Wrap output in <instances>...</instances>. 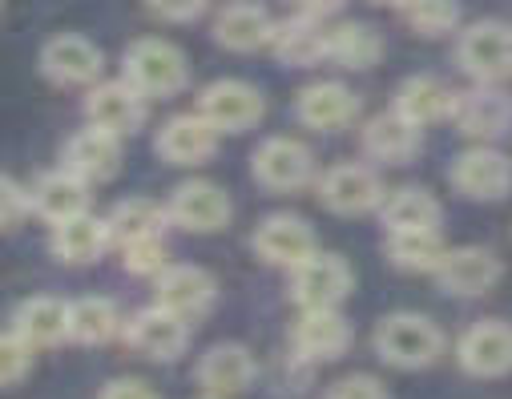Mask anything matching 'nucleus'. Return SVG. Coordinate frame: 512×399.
I'll return each mask as SVG.
<instances>
[{"mask_svg":"<svg viewBox=\"0 0 512 399\" xmlns=\"http://www.w3.org/2000/svg\"><path fill=\"white\" fill-rule=\"evenodd\" d=\"M351 291H355V271H351V262L343 254L315 250L307 262H299L291 271V303L299 311L343 307Z\"/></svg>","mask_w":512,"mask_h":399,"instance_id":"5","label":"nucleus"},{"mask_svg":"<svg viewBox=\"0 0 512 399\" xmlns=\"http://www.w3.org/2000/svg\"><path fill=\"white\" fill-rule=\"evenodd\" d=\"M448 182L468 202H504L512 194V158L496 146H468L452 158Z\"/></svg>","mask_w":512,"mask_h":399,"instance_id":"11","label":"nucleus"},{"mask_svg":"<svg viewBox=\"0 0 512 399\" xmlns=\"http://www.w3.org/2000/svg\"><path fill=\"white\" fill-rule=\"evenodd\" d=\"M371 347L396 371H428L432 363H440L448 339L436 319H428L420 311H392L375 323Z\"/></svg>","mask_w":512,"mask_h":399,"instance_id":"1","label":"nucleus"},{"mask_svg":"<svg viewBox=\"0 0 512 399\" xmlns=\"http://www.w3.org/2000/svg\"><path fill=\"white\" fill-rule=\"evenodd\" d=\"M150 117V101L125 81H97L85 89V121L113 133V138H130V133H138Z\"/></svg>","mask_w":512,"mask_h":399,"instance_id":"14","label":"nucleus"},{"mask_svg":"<svg viewBox=\"0 0 512 399\" xmlns=\"http://www.w3.org/2000/svg\"><path fill=\"white\" fill-rule=\"evenodd\" d=\"M375 214H379V222H383V230H388V234L392 230H440V222H444V206L424 186H396V190H388Z\"/></svg>","mask_w":512,"mask_h":399,"instance_id":"31","label":"nucleus"},{"mask_svg":"<svg viewBox=\"0 0 512 399\" xmlns=\"http://www.w3.org/2000/svg\"><path fill=\"white\" fill-rule=\"evenodd\" d=\"M448 121L456 125V133L464 142L496 146L512 129V97L504 93V85H472V89L456 93Z\"/></svg>","mask_w":512,"mask_h":399,"instance_id":"7","label":"nucleus"},{"mask_svg":"<svg viewBox=\"0 0 512 399\" xmlns=\"http://www.w3.org/2000/svg\"><path fill=\"white\" fill-rule=\"evenodd\" d=\"M250 250L259 254L267 266L295 271L299 262H307L319 250V234L299 214H267L259 226H254V234H250Z\"/></svg>","mask_w":512,"mask_h":399,"instance_id":"15","label":"nucleus"},{"mask_svg":"<svg viewBox=\"0 0 512 399\" xmlns=\"http://www.w3.org/2000/svg\"><path fill=\"white\" fill-rule=\"evenodd\" d=\"M194 113H202L218 133H246L267 117V97L259 85L238 81V77H222L198 93Z\"/></svg>","mask_w":512,"mask_h":399,"instance_id":"9","label":"nucleus"},{"mask_svg":"<svg viewBox=\"0 0 512 399\" xmlns=\"http://www.w3.org/2000/svg\"><path fill=\"white\" fill-rule=\"evenodd\" d=\"M121 266H125V275H134V279H158L170 266L166 238H146V242L121 246Z\"/></svg>","mask_w":512,"mask_h":399,"instance_id":"36","label":"nucleus"},{"mask_svg":"<svg viewBox=\"0 0 512 399\" xmlns=\"http://www.w3.org/2000/svg\"><path fill=\"white\" fill-rule=\"evenodd\" d=\"M295 117H299V125H307L315 133H335V129H347L359 121V97L343 81H315V85L299 89Z\"/></svg>","mask_w":512,"mask_h":399,"instance_id":"23","label":"nucleus"},{"mask_svg":"<svg viewBox=\"0 0 512 399\" xmlns=\"http://www.w3.org/2000/svg\"><path fill=\"white\" fill-rule=\"evenodd\" d=\"M444 254H448V242L440 230H392L383 238V258L404 275H436Z\"/></svg>","mask_w":512,"mask_h":399,"instance_id":"32","label":"nucleus"},{"mask_svg":"<svg viewBox=\"0 0 512 399\" xmlns=\"http://www.w3.org/2000/svg\"><path fill=\"white\" fill-rule=\"evenodd\" d=\"M154 303L166 307V311H174L186 323H198L218 303V279L206 271V266L170 262L166 271L154 279Z\"/></svg>","mask_w":512,"mask_h":399,"instance_id":"12","label":"nucleus"},{"mask_svg":"<svg viewBox=\"0 0 512 399\" xmlns=\"http://www.w3.org/2000/svg\"><path fill=\"white\" fill-rule=\"evenodd\" d=\"M359 150L367 162H379V166H412L424 154V129L404 121L396 109L375 113L359 129Z\"/></svg>","mask_w":512,"mask_h":399,"instance_id":"19","label":"nucleus"},{"mask_svg":"<svg viewBox=\"0 0 512 399\" xmlns=\"http://www.w3.org/2000/svg\"><path fill=\"white\" fill-rule=\"evenodd\" d=\"M218 142H222V133L202 113H178L154 133V154L166 166L190 170V166H206L218 154Z\"/></svg>","mask_w":512,"mask_h":399,"instance_id":"20","label":"nucleus"},{"mask_svg":"<svg viewBox=\"0 0 512 399\" xmlns=\"http://www.w3.org/2000/svg\"><path fill=\"white\" fill-rule=\"evenodd\" d=\"M452 105H456V89L436 77V73H416L408 81H400L396 97H392V109L412 121L416 129H428V125H440L452 117Z\"/></svg>","mask_w":512,"mask_h":399,"instance_id":"26","label":"nucleus"},{"mask_svg":"<svg viewBox=\"0 0 512 399\" xmlns=\"http://www.w3.org/2000/svg\"><path fill=\"white\" fill-rule=\"evenodd\" d=\"M351 343H355V327L339 307L299 311V319L291 323V351L307 363H335L351 351Z\"/></svg>","mask_w":512,"mask_h":399,"instance_id":"17","label":"nucleus"},{"mask_svg":"<svg viewBox=\"0 0 512 399\" xmlns=\"http://www.w3.org/2000/svg\"><path fill=\"white\" fill-rule=\"evenodd\" d=\"M456 65L472 85L512 81V25L508 21H472L456 37Z\"/></svg>","mask_w":512,"mask_h":399,"instance_id":"3","label":"nucleus"},{"mask_svg":"<svg viewBox=\"0 0 512 399\" xmlns=\"http://www.w3.org/2000/svg\"><path fill=\"white\" fill-rule=\"evenodd\" d=\"M194 399H222V395H210V391H202V395H194Z\"/></svg>","mask_w":512,"mask_h":399,"instance_id":"44","label":"nucleus"},{"mask_svg":"<svg viewBox=\"0 0 512 399\" xmlns=\"http://www.w3.org/2000/svg\"><path fill=\"white\" fill-rule=\"evenodd\" d=\"M456 363L472 379H504L512 375V323L480 319L456 343Z\"/></svg>","mask_w":512,"mask_h":399,"instance_id":"16","label":"nucleus"},{"mask_svg":"<svg viewBox=\"0 0 512 399\" xmlns=\"http://www.w3.org/2000/svg\"><path fill=\"white\" fill-rule=\"evenodd\" d=\"M371 5H379V9H400L404 0H371Z\"/></svg>","mask_w":512,"mask_h":399,"instance_id":"43","label":"nucleus"},{"mask_svg":"<svg viewBox=\"0 0 512 399\" xmlns=\"http://www.w3.org/2000/svg\"><path fill=\"white\" fill-rule=\"evenodd\" d=\"M146 9L166 25H190L210 9V0H146Z\"/></svg>","mask_w":512,"mask_h":399,"instance_id":"39","label":"nucleus"},{"mask_svg":"<svg viewBox=\"0 0 512 399\" xmlns=\"http://www.w3.org/2000/svg\"><path fill=\"white\" fill-rule=\"evenodd\" d=\"M250 174L271 194H299L319 178L311 146H303L299 138H287V133H275V138L254 146Z\"/></svg>","mask_w":512,"mask_h":399,"instance_id":"4","label":"nucleus"},{"mask_svg":"<svg viewBox=\"0 0 512 399\" xmlns=\"http://www.w3.org/2000/svg\"><path fill=\"white\" fill-rule=\"evenodd\" d=\"M315 190H319V202L323 210L339 214V218H359V214H375L388 186H383L379 170L367 166V162H339L331 170H323L315 178Z\"/></svg>","mask_w":512,"mask_h":399,"instance_id":"6","label":"nucleus"},{"mask_svg":"<svg viewBox=\"0 0 512 399\" xmlns=\"http://www.w3.org/2000/svg\"><path fill=\"white\" fill-rule=\"evenodd\" d=\"M404 17V25L416 33V37H448L460 29V0H404V5L396 9Z\"/></svg>","mask_w":512,"mask_h":399,"instance_id":"35","label":"nucleus"},{"mask_svg":"<svg viewBox=\"0 0 512 399\" xmlns=\"http://www.w3.org/2000/svg\"><path fill=\"white\" fill-rule=\"evenodd\" d=\"M170 210V226L186 230V234H222L234 218V202L218 182L206 178H186L170 190L166 198Z\"/></svg>","mask_w":512,"mask_h":399,"instance_id":"10","label":"nucleus"},{"mask_svg":"<svg viewBox=\"0 0 512 399\" xmlns=\"http://www.w3.org/2000/svg\"><path fill=\"white\" fill-rule=\"evenodd\" d=\"M125 319H121V307L105 295H81L69 303V339L73 343H85V347H105L121 335Z\"/></svg>","mask_w":512,"mask_h":399,"instance_id":"34","label":"nucleus"},{"mask_svg":"<svg viewBox=\"0 0 512 399\" xmlns=\"http://www.w3.org/2000/svg\"><path fill=\"white\" fill-rule=\"evenodd\" d=\"M271 37H275V17L263 5H254V0H230L214 17V41L226 53L271 49Z\"/></svg>","mask_w":512,"mask_h":399,"instance_id":"24","label":"nucleus"},{"mask_svg":"<svg viewBox=\"0 0 512 399\" xmlns=\"http://www.w3.org/2000/svg\"><path fill=\"white\" fill-rule=\"evenodd\" d=\"M194 379H198L202 391L234 399V395L254 387V379H259V359H254V351L242 347V343H214V347L202 351V359L194 367Z\"/></svg>","mask_w":512,"mask_h":399,"instance_id":"22","label":"nucleus"},{"mask_svg":"<svg viewBox=\"0 0 512 399\" xmlns=\"http://www.w3.org/2000/svg\"><path fill=\"white\" fill-rule=\"evenodd\" d=\"M432 279L452 299H480L504 279V262L488 246H448Z\"/></svg>","mask_w":512,"mask_h":399,"instance_id":"13","label":"nucleus"},{"mask_svg":"<svg viewBox=\"0 0 512 399\" xmlns=\"http://www.w3.org/2000/svg\"><path fill=\"white\" fill-rule=\"evenodd\" d=\"M190 327L194 323H186L174 311L154 303V307H142V311H134L130 319H125L121 339L134 355H142L150 363H174L190 351Z\"/></svg>","mask_w":512,"mask_h":399,"instance_id":"8","label":"nucleus"},{"mask_svg":"<svg viewBox=\"0 0 512 399\" xmlns=\"http://www.w3.org/2000/svg\"><path fill=\"white\" fill-rule=\"evenodd\" d=\"M89 206H93V186L81 182L77 174H69L65 166L41 174L33 182V190H29V210H37L49 226L69 222L77 214H89Z\"/></svg>","mask_w":512,"mask_h":399,"instance_id":"25","label":"nucleus"},{"mask_svg":"<svg viewBox=\"0 0 512 399\" xmlns=\"http://www.w3.org/2000/svg\"><path fill=\"white\" fill-rule=\"evenodd\" d=\"M33 371V347L17 331H0V387H13Z\"/></svg>","mask_w":512,"mask_h":399,"instance_id":"37","label":"nucleus"},{"mask_svg":"<svg viewBox=\"0 0 512 399\" xmlns=\"http://www.w3.org/2000/svg\"><path fill=\"white\" fill-rule=\"evenodd\" d=\"M25 210H29V190H21L13 178L0 174V230L17 226L25 218Z\"/></svg>","mask_w":512,"mask_h":399,"instance_id":"40","label":"nucleus"},{"mask_svg":"<svg viewBox=\"0 0 512 399\" xmlns=\"http://www.w3.org/2000/svg\"><path fill=\"white\" fill-rule=\"evenodd\" d=\"M121 162H125L121 138H113V133L97 129V125L77 129L73 138L65 142V150H61V166L69 174H77L81 182H89V186L113 182L121 174Z\"/></svg>","mask_w":512,"mask_h":399,"instance_id":"21","label":"nucleus"},{"mask_svg":"<svg viewBox=\"0 0 512 399\" xmlns=\"http://www.w3.org/2000/svg\"><path fill=\"white\" fill-rule=\"evenodd\" d=\"M49 246H53V254H57L65 266H93V262L105 258V250L113 246V238H109L105 218H97V214L89 210V214H77V218H69V222H57Z\"/></svg>","mask_w":512,"mask_h":399,"instance_id":"29","label":"nucleus"},{"mask_svg":"<svg viewBox=\"0 0 512 399\" xmlns=\"http://www.w3.org/2000/svg\"><path fill=\"white\" fill-rule=\"evenodd\" d=\"M41 73L61 89H89L105 73V53L81 33H61V37L45 41Z\"/></svg>","mask_w":512,"mask_h":399,"instance_id":"18","label":"nucleus"},{"mask_svg":"<svg viewBox=\"0 0 512 399\" xmlns=\"http://www.w3.org/2000/svg\"><path fill=\"white\" fill-rule=\"evenodd\" d=\"M271 53H275L287 69H315V65L327 61V25L315 21V17L291 13L287 21H275Z\"/></svg>","mask_w":512,"mask_h":399,"instance_id":"28","label":"nucleus"},{"mask_svg":"<svg viewBox=\"0 0 512 399\" xmlns=\"http://www.w3.org/2000/svg\"><path fill=\"white\" fill-rule=\"evenodd\" d=\"M327 399H392V391L383 387V379L355 371V375H343L339 383H331Z\"/></svg>","mask_w":512,"mask_h":399,"instance_id":"38","label":"nucleus"},{"mask_svg":"<svg viewBox=\"0 0 512 399\" xmlns=\"http://www.w3.org/2000/svg\"><path fill=\"white\" fill-rule=\"evenodd\" d=\"M327 61H335L339 69H351V73L375 69L383 61V37L363 21L327 25Z\"/></svg>","mask_w":512,"mask_h":399,"instance_id":"33","label":"nucleus"},{"mask_svg":"<svg viewBox=\"0 0 512 399\" xmlns=\"http://www.w3.org/2000/svg\"><path fill=\"white\" fill-rule=\"evenodd\" d=\"M97 399H162V395H158V387H150L138 375H117L97 391Z\"/></svg>","mask_w":512,"mask_h":399,"instance_id":"41","label":"nucleus"},{"mask_svg":"<svg viewBox=\"0 0 512 399\" xmlns=\"http://www.w3.org/2000/svg\"><path fill=\"white\" fill-rule=\"evenodd\" d=\"M121 77L130 81L146 101L178 97L190 85V61L174 41L162 37H138L121 57Z\"/></svg>","mask_w":512,"mask_h":399,"instance_id":"2","label":"nucleus"},{"mask_svg":"<svg viewBox=\"0 0 512 399\" xmlns=\"http://www.w3.org/2000/svg\"><path fill=\"white\" fill-rule=\"evenodd\" d=\"M287 5L299 13V17H315V21H327V17H335L347 0H287Z\"/></svg>","mask_w":512,"mask_h":399,"instance_id":"42","label":"nucleus"},{"mask_svg":"<svg viewBox=\"0 0 512 399\" xmlns=\"http://www.w3.org/2000/svg\"><path fill=\"white\" fill-rule=\"evenodd\" d=\"M105 226H109L113 246L121 250V246H130V242L166 238V230H170V210H166V202H154V198H146V194L121 198V202L109 210Z\"/></svg>","mask_w":512,"mask_h":399,"instance_id":"30","label":"nucleus"},{"mask_svg":"<svg viewBox=\"0 0 512 399\" xmlns=\"http://www.w3.org/2000/svg\"><path fill=\"white\" fill-rule=\"evenodd\" d=\"M13 331L33 347H61L69 343V299L57 295H33L13 311Z\"/></svg>","mask_w":512,"mask_h":399,"instance_id":"27","label":"nucleus"}]
</instances>
